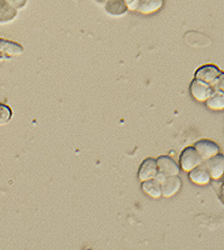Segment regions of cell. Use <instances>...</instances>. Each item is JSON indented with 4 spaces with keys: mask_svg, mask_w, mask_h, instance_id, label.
<instances>
[{
    "mask_svg": "<svg viewBox=\"0 0 224 250\" xmlns=\"http://www.w3.org/2000/svg\"><path fill=\"white\" fill-rule=\"evenodd\" d=\"M206 106L213 111H222L224 108V92L215 91L205 101Z\"/></svg>",
    "mask_w": 224,
    "mask_h": 250,
    "instance_id": "9a60e30c",
    "label": "cell"
},
{
    "mask_svg": "<svg viewBox=\"0 0 224 250\" xmlns=\"http://www.w3.org/2000/svg\"><path fill=\"white\" fill-rule=\"evenodd\" d=\"M97 1H98L99 4H103V5H104L107 1H108V0H97Z\"/></svg>",
    "mask_w": 224,
    "mask_h": 250,
    "instance_id": "ffe728a7",
    "label": "cell"
},
{
    "mask_svg": "<svg viewBox=\"0 0 224 250\" xmlns=\"http://www.w3.org/2000/svg\"><path fill=\"white\" fill-rule=\"evenodd\" d=\"M194 148L199 153L204 162L208 161L210 158L215 157L216 154L220 153V146L216 142L210 141V140H200L195 144Z\"/></svg>",
    "mask_w": 224,
    "mask_h": 250,
    "instance_id": "7a4b0ae2",
    "label": "cell"
},
{
    "mask_svg": "<svg viewBox=\"0 0 224 250\" xmlns=\"http://www.w3.org/2000/svg\"><path fill=\"white\" fill-rule=\"evenodd\" d=\"M17 10L14 9L6 0H0V24L9 23L16 19Z\"/></svg>",
    "mask_w": 224,
    "mask_h": 250,
    "instance_id": "4fadbf2b",
    "label": "cell"
},
{
    "mask_svg": "<svg viewBox=\"0 0 224 250\" xmlns=\"http://www.w3.org/2000/svg\"><path fill=\"white\" fill-rule=\"evenodd\" d=\"M106 11L112 16H124L129 11L128 5L124 2V0H108L104 4Z\"/></svg>",
    "mask_w": 224,
    "mask_h": 250,
    "instance_id": "7c38bea8",
    "label": "cell"
},
{
    "mask_svg": "<svg viewBox=\"0 0 224 250\" xmlns=\"http://www.w3.org/2000/svg\"><path fill=\"white\" fill-rule=\"evenodd\" d=\"M211 87L213 89V91L224 92V74L223 73L221 74V77L215 82V83L211 85Z\"/></svg>",
    "mask_w": 224,
    "mask_h": 250,
    "instance_id": "e0dca14e",
    "label": "cell"
},
{
    "mask_svg": "<svg viewBox=\"0 0 224 250\" xmlns=\"http://www.w3.org/2000/svg\"><path fill=\"white\" fill-rule=\"evenodd\" d=\"M211 180H220L223 176L224 172V157L223 154L218 153L215 157L210 158L208 161L204 162Z\"/></svg>",
    "mask_w": 224,
    "mask_h": 250,
    "instance_id": "277c9868",
    "label": "cell"
},
{
    "mask_svg": "<svg viewBox=\"0 0 224 250\" xmlns=\"http://www.w3.org/2000/svg\"><path fill=\"white\" fill-rule=\"evenodd\" d=\"M222 72L220 71V68L213 64H206V66L200 67V68L196 71L195 73V79L198 81L204 82V83L212 85L221 77Z\"/></svg>",
    "mask_w": 224,
    "mask_h": 250,
    "instance_id": "3957f363",
    "label": "cell"
},
{
    "mask_svg": "<svg viewBox=\"0 0 224 250\" xmlns=\"http://www.w3.org/2000/svg\"><path fill=\"white\" fill-rule=\"evenodd\" d=\"M142 189H143L144 193H147L151 198L156 199L161 197V185L154 179L142 182Z\"/></svg>",
    "mask_w": 224,
    "mask_h": 250,
    "instance_id": "5bb4252c",
    "label": "cell"
},
{
    "mask_svg": "<svg viewBox=\"0 0 224 250\" xmlns=\"http://www.w3.org/2000/svg\"><path fill=\"white\" fill-rule=\"evenodd\" d=\"M11 109L6 104H0V126L7 124L11 119Z\"/></svg>",
    "mask_w": 224,
    "mask_h": 250,
    "instance_id": "2e32d148",
    "label": "cell"
},
{
    "mask_svg": "<svg viewBox=\"0 0 224 250\" xmlns=\"http://www.w3.org/2000/svg\"><path fill=\"white\" fill-rule=\"evenodd\" d=\"M24 49L17 42L0 38V60H9L10 57L21 56Z\"/></svg>",
    "mask_w": 224,
    "mask_h": 250,
    "instance_id": "8992f818",
    "label": "cell"
},
{
    "mask_svg": "<svg viewBox=\"0 0 224 250\" xmlns=\"http://www.w3.org/2000/svg\"><path fill=\"white\" fill-rule=\"evenodd\" d=\"M164 0H139L136 11L143 15H150L159 11L163 7Z\"/></svg>",
    "mask_w": 224,
    "mask_h": 250,
    "instance_id": "8fae6325",
    "label": "cell"
},
{
    "mask_svg": "<svg viewBox=\"0 0 224 250\" xmlns=\"http://www.w3.org/2000/svg\"><path fill=\"white\" fill-rule=\"evenodd\" d=\"M158 172V166H156V159L147 158L143 163L141 164L138 170V179L139 181L143 182L147 180H153Z\"/></svg>",
    "mask_w": 224,
    "mask_h": 250,
    "instance_id": "9c48e42d",
    "label": "cell"
},
{
    "mask_svg": "<svg viewBox=\"0 0 224 250\" xmlns=\"http://www.w3.org/2000/svg\"><path fill=\"white\" fill-rule=\"evenodd\" d=\"M156 166H158V171L165 175L166 177L177 176V175H179V171H181L178 164L168 156L159 157L156 159Z\"/></svg>",
    "mask_w": 224,
    "mask_h": 250,
    "instance_id": "52a82bcc",
    "label": "cell"
},
{
    "mask_svg": "<svg viewBox=\"0 0 224 250\" xmlns=\"http://www.w3.org/2000/svg\"><path fill=\"white\" fill-rule=\"evenodd\" d=\"M203 163L204 161L199 156L196 149L194 147H188V148H184V151L182 152L181 159H179V167H182V170H184L186 172H189L194 167Z\"/></svg>",
    "mask_w": 224,
    "mask_h": 250,
    "instance_id": "6da1fadb",
    "label": "cell"
},
{
    "mask_svg": "<svg viewBox=\"0 0 224 250\" xmlns=\"http://www.w3.org/2000/svg\"><path fill=\"white\" fill-rule=\"evenodd\" d=\"M10 5H11L14 9H16L17 11L19 10H22L27 4V0H6Z\"/></svg>",
    "mask_w": 224,
    "mask_h": 250,
    "instance_id": "ac0fdd59",
    "label": "cell"
},
{
    "mask_svg": "<svg viewBox=\"0 0 224 250\" xmlns=\"http://www.w3.org/2000/svg\"><path fill=\"white\" fill-rule=\"evenodd\" d=\"M182 187V180L177 176H168L161 184V197H165V198H171V197L175 196L176 193L181 189Z\"/></svg>",
    "mask_w": 224,
    "mask_h": 250,
    "instance_id": "ba28073f",
    "label": "cell"
},
{
    "mask_svg": "<svg viewBox=\"0 0 224 250\" xmlns=\"http://www.w3.org/2000/svg\"><path fill=\"white\" fill-rule=\"evenodd\" d=\"M213 92L215 91H213V89L211 87V85L204 83V82L198 81V79H195V81L191 82L190 94H191V96L196 100V101L205 102L206 100H207L208 97L213 94Z\"/></svg>",
    "mask_w": 224,
    "mask_h": 250,
    "instance_id": "5b68a950",
    "label": "cell"
},
{
    "mask_svg": "<svg viewBox=\"0 0 224 250\" xmlns=\"http://www.w3.org/2000/svg\"><path fill=\"white\" fill-rule=\"evenodd\" d=\"M124 2H125V4L129 6V5H130L131 2H132V0H124Z\"/></svg>",
    "mask_w": 224,
    "mask_h": 250,
    "instance_id": "d6986e66",
    "label": "cell"
},
{
    "mask_svg": "<svg viewBox=\"0 0 224 250\" xmlns=\"http://www.w3.org/2000/svg\"><path fill=\"white\" fill-rule=\"evenodd\" d=\"M189 179L191 182L199 185V186H206L211 182V176L204 163L189 171Z\"/></svg>",
    "mask_w": 224,
    "mask_h": 250,
    "instance_id": "30bf717a",
    "label": "cell"
}]
</instances>
